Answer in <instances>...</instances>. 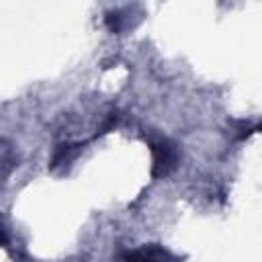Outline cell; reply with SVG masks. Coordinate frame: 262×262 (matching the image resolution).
<instances>
[{
	"label": "cell",
	"instance_id": "7a4b0ae2",
	"mask_svg": "<svg viewBox=\"0 0 262 262\" xmlns=\"http://www.w3.org/2000/svg\"><path fill=\"white\" fill-rule=\"evenodd\" d=\"M115 262H178V258L162 246H143L139 250L121 252Z\"/></svg>",
	"mask_w": 262,
	"mask_h": 262
},
{
	"label": "cell",
	"instance_id": "3957f363",
	"mask_svg": "<svg viewBox=\"0 0 262 262\" xmlns=\"http://www.w3.org/2000/svg\"><path fill=\"white\" fill-rule=\"evenodd\" d=\"M0 244H2V246L6 244V237H4V233H2V231H0Z\"/></svg>",
	"mask_w": 262,
	"mask_h": 262
},
{
	"label": "cell",
	"instance_id": "6da1fadb",
	"mask_svg": "<svg viewBox=\"0 0 262 262\" xmlns=\"http://www.w3.org/2000/svg\"><path fill=\"white\" fill-rule=\"evenodd\" d=\"M151 151H154V176H166L170 174L176 164H178V151L176 147L168 141V139H158V141H151Z\"/></svg>",
	"mask_w": 262,
	"mask_h": 262
}]
</instances>
